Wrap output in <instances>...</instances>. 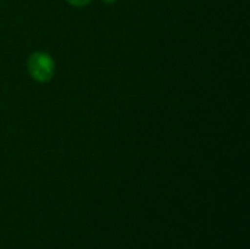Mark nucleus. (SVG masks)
Returning <instances> with one entry per match:
<instances>
[{
  "instance_id": "7ed1b4c3",
  "label": "nucleus",
  "mask_w": 250,
  "mask_h": 249,
  "mask_svg": "<svg viewBox=\"0 0 250 249\" xmlns=\"http://www.w3.org/2000/svg\"><path fill=\"white\" fill-rule=\"evenodd\" d=\"M101 1H103L104 4H114L117 0H101Z\"/></svg>"
},
{
  "instance_id": "f03ea898",
  "label": "nucleus",
  "mask_w": 250,
  "mask_h": 249,
  "mask_svg": "<svg viewBox=\"0 0 250 249\" xmlns=\"http://www.w3.org/2000/svg\"><path fill=\"white\" fill-rule=\"evenodd\" d=\"M70 6H73V7H85V6H88L92 0H66Z\"/></svg>"
},
{
  "instance_id": "f257e3e1",
  "label": "nucleus",
  "mask_w": 250,
  "mask_h": 249,
  "mask_svg": "<svg viewBox=\"0 0 250 249\" xmlns=\"http://www.w3.org/2000/svg\"><path fill=\"white\" fill-rule=\"evenodd\" d=\"M28 75L38 84H47L56 72V62L47 51H34L26 60Z\"/></svg>"
}]
</instances>
